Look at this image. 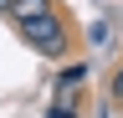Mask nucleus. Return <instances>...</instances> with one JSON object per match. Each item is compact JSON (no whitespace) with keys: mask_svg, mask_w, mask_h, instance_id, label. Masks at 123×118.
Listing matches in <instances>:
<instances>
[{"mask_svg":"<svg viewBox=\"0 0 123 118\" xmlns=\"http://www.w3.org/2000/svg\"><path fill=\"white\" fill-rule=\"evenodd\" d=\"M15 26H21V41H26L31 51H41V56H67L72 51V26H67L62 10H46V16L15 21Z\"/></svg>","mask_w":123,"mask_h":118,"instance_id":"f257e3e1","label":"nucleus"},{"mask_svg":"<svg viewBox=\"0 0 123 118\" xmlns=\"http://www.w3.org/2000/svg\"><path fill=\"white\" fill-rule=\"evenodd\" d=\"M46 10H56L51 0H15L10 16H15V21H36V16H46Z\"/></svg>","mask_w":123,"mask_h":118,"instance_id":"f03ea898","label":"nucleus"},{"mask_svg":"<svg viewBox=\"0 0 123 118\" xmlns=\"http://www.w3.org/2000/svg\"><path fill=\"white\" fill-rule=\"evenodd\" d=\"M108 98H113V103H118V108H123V67L113 72V82H108Z\"/></svg>","mask_w":123,"mask_h":118,"instance_id":"7ed1b4c3","label":"nucleus"},{"mask_svg":"<svg viewBox=\"0 0 123 118\" xmlns=\"http://www.w3.org/2000/svg\"><path fill=\"white\" fill-rule=\"evenodd\" d=\"M46 118H77V108H62V103H56V108L46 113Z\"/></svg>","mask_w":123,"mask_h":118,"instance_id":"20e7f679","label":"nucleus"},{"mask_svg":"<svg viewBox=\"0 0 123 118\" xmlns=\"http://www.w3.org/2000/svg\"><path fill=\"white\" fill-rule=\"evenodd\" d=\"M10 10H15V0H0V16H10Z\"/></svg>","mask_w":123,"mask_h":118,"instance_id":"39448f33","label":"nucleus"}]
</instances>
